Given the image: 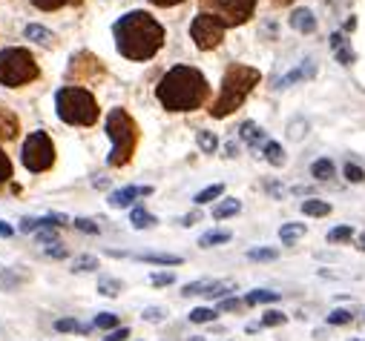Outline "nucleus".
Segmentation results:
<instances>
[{"mask_svg":"<svg viewBox=\"0 0 365 341\" xmlns=\"http://www.w3.org/2000/svg\"><path fill=\"white\" fill-rule=\"evenodd\" d=\"M115 46L130 60H150L164 43V26L150 12H130L115 26Z\"/></svg>","mask_w":365,"mask_h":341,"instance_id":"1","label":"nucleus"},{"mask_svg":"<svg viewBox=\"0 0 365 341\" xmlns=\"http://www.w3.org/2000/svg\"><path fill=\"white\" fill-rule=\"evenodd\" d=\"M210 95L207 78L193 67H173L156 86V98L170 112H190L199 109Z\"/></svg>","mask_w":365,"mask_h":341,"instance_id":"2","label":"nucleus"},{"mask_svg":"<svg viewBox=\"0 0 365 341\" xmlns=\"http://www.w3.org/2000/svg\"><path fill=\"white\" fill-rule=\"evenodd\" d=\"M259 69L253 67H241V64H233L227 67L225 78H222V92L216 104L210 106V115L213 118H227L230 112H236L241 104H245V98L251 95V89L259 83Z\"/></svg>","mask_w":365,"mask_h":341,"instance_id":"3","label":"nucleus"},{"mask_svg":"<svg viewBox=\"0 0 365 341\" xmlns=\"http://www.w3.org/2000/svg\"><path fill=\"white\" fill-rule=\"evenodd\" d=\"M55 109L58 118L72 127H93L98 120V104L93 98V92H86L81 86H64L55 95Z\"/></svg>","mask_w":365,"mask_h":341,"instance_id":"4","label":"nucleus"},{"mask_svg":"<svg viewBox=\"0 0 365 341\" xmlns=\"http://www.w3.org/2000/svg\"><path fill=\"white\" fill-rule=\"evenodd\" d=\"M107 135L112 141V152H109V167H124L130 164L135 144H138V127L130 112L124 109H112L107 118Z\"/></svg>","mask_w":365,"mask_h":341,"instance_id":"5","label":"nucleus"},{"mask_svg":"<svg viewBox=\"0 0 365 341\" xmlns=\"http://www.w3.org/2000/svg\"><path fill=\"white\" fill-rule=\"evenodd\" d=\"M35 78H38V64H35V57L29 55V49L12 46V49L0 52V83L4 86L18 89Z\"/></svg>","mask_w":365,"mask_h":341,"instance_id":"6","label":"nucleus"},{"mask_svg":"<svg viewBox=\"0 0 365 341\" xmlns=\"http://www.w3.org/2000/svg\"><path fill=\"white\" fill-rule=\"evenodd\" d=\"M199 4L204 15L219 18L225 26L245 23L256 9V0H199Z\"/></svg>","mask_w":365,"mask_h":341,"instance_id":"7","label":"nucleus"},{"mask_svg":"<svg viewBox=\"0 0 365 341\" xmlns=\"http://www.w3.org/2000/svg\"><path fill=\"white\" fill-rule=\"evenodd\" d=\"M55 164V146L46 132H32L23 141V167L29 172H46Z\"/></svg>","mask_w":365,"mask_h":341,"instance_id":"8","label":"nucleus"},{"mask_svg":"<svg viewBox=\"0 0 365 341\" xmlns=\"http://www.w3.org/2000/svg\"><path fill=\"white\" fill-rule=\"evenodd\" d=\"M225 23L219 20V18H213V15H199V18H193V23H190V35H193V41H196V46L199 49H216L219 43H222V38H225Z\"/></svg>","mask_w":365,"mask_h":341,"instance_id":"9","label":"nucleus"},{"mask_svg":"<svg viewBox=\"0 0 365 341\" xmlns=\"http://www.w3.org/2000/svg\"><path fill=\"white\" fill-rule=\"evenodd\" d=\"M69 75L75 81H84V78H101L104 75V67H101V60L95 55H89V52H81L72 57V67H69Z\"/></svg>","mask_w":365,"mask_h":341,"instance_id":"10","label":"nucleus"},{"mask_svg":"<svg viewBox=\"0 0 365 341\" xmlns=\"http://www.w3.org/2000/svg\"><path fill=\"white\" fill-rule=\"evenodd\" d=\"M233 290L230 281H210V278H204V281H193V284H185L181 287V295H207V298H222Z\"/></svg>","mask_w":365,"mask_h":341,"instance_id":"11","label":"nucleus"},{"mask_svg":"<svg viewBox=\"0 0 365 341\" xmlns=\"http://www.w3.org/2000/svg\"><path fill=\"white\" fill-rule=\"evenodd\" d=\"M153 193V187H124V190H115L112 195H109V207H130L135 198H141V195H150Z\"/></svg>","mask_w":365,"mask_h":341,"instance_id":"12","label":"nucleus"},{"mask_svg":"<svg viewBox=\"0 0 365 341\" xmlns=\"http://www.w3.org/2000/svg\"><path fill=\"white\" fill-rule=\"evenodd\" d=\"M291 26L302 35H311V32H317V18H314L311 9H296L291 15Z\"/></svg>","mask_w":365,"mask_h":341,"instance_id":"13","label":"nucleus"},{"mask_svg":"<svg viewBox=\"0 0 365 341\" xmlns=\"http://www.w3.org/2000/svg\"><path fill=\"white\" fill-rule=\"evenodd\" d=\"M331 46H333V52H337V60L340 64H345V67H351L354 60H357V55H354V49L345 43V38L337 32V35H331Z\"/></svg>","mask_w":365,"mask_h":341,"instance_id":"14","label":"nucleus"},{"mask_svg":"<svg viewBox=\"0 0 365 341\" xmlns=\"http://www.w3.org/2000/svg\"><path fill=\"white\" fill-rule=\"evenodd\" d=\"M314 72H317V67L311 64V60H305L302 67H296L293 72H288L282 81H279V89L282 86H291V83H296V81H305V78H314Z\"/></svg>","mask_w":365,"mask_h":341,"instance_id":"15","label":"nucleus"},{"mask_svg":"<svg viewBox=\"0 0 365 341\" xmlns=\"http://www.w3.org/2000/svg\"><path fill=\"white\" fill-rule=\"evenodd\" d=\"M18 135V118L9 109H0V141H9Z\"/></svg>","mask_w":365,"mask_h":341,"instance_id":"16","label":"nucleus"},{"mask_svg":"<svg viewBox=\"0 0 365 341\" xmlns=\"http://www.w3.org/2000/svg\"><path fill=\"white\" fill-rule=\"evenodd\" d=\"M23 35H26V41H35V43H41V46H49V43L55 41V35L49 32V29H44V26H38V23H29Z\"/></svg>","mask_w":365,"mask_h":341,"instance_id":"17","label":"nucleus"},{"mask_svg":"<svg viewBox=\"0 0 365 341\" xmlns=\"http://www.w3.org/2000/svg\"><path fill=\"white\" fill-rule=\"evenodd\" d=\"M239 212H241V201H236V198H225L222 204L213 207V218L222 221V218H230V215H239Z\"/></svg>","mask_w":365,"mask_h":341,"instance_id":"18","label":"nucleus"},{"mask_svg":"<svg viewBox=\"0 0 365 341\" xmlns=\"http://www.w3.org/2000/svg\"><path fill=\"white\" fill-rule=\"evenodd\" d=\"M302 212L311 215V218H322V215H331V204L319 201V198H308V201H302Z\"/></svg>","mask_w":365,"mask_h":341,"instance_id":"19","label":"nucleus"},{"mask_svg":"<svg viewBox=\"0 0 365 341\" xmlns=\"http://www.w3.org/2000/svg\"><path fill=\"white\" fill-rule=\"evenodd\" d=\"M241 138H245L251 146H259V144H267L265 141V132L256 127V123L253 120H245V123H241Z\"/></svg>","mask_w":365,"mask_h":341,"instance_id":"20","label":"nucleus"},{"mask_svg":"<svg viewBox=\"0 0 365 341\" xmlns=\"http://www.w3.org/2000/svg\"><path fill=\"white\" fill-rule=\"evenodd\" d=\"M159 221H156V215L153 212H147L144 207H135L133 209V227L135 230H150V227H156Z\"/></svg>","mask_w":365,"mask_h":341,"instance_id":"21","label":"nucleus"},{"mask_svg":"<svg viewBox=\"0 0 365 341\" xmlns=\"http://www.w3.org/2000/svg\"><path fill=\"white\" fill-rule=\"evenodd\" d=\"M20 284H23V278H20L15 270H9V267H0V290L12 293V290H18Z\"/></svg>","mask_w":365,"mask_h":341,"instance_id":"22","label":"nucleus"},{"mask_svg":"<svg viewBox=\"0 0 365 341\" xmlns=\"http://www.w3.org/2000/svg\"><path fill=\"white\" fill-rule=\"evenodd\" d=\"M262 152H265V158H267L273 167H282V164H285V149H282L277 141H267Z\"/></svg>","mask_w":365,"mask_h":341,"instance_id":"23","label":"nucleus"},{"mask_svg":"<svg viewBox=\"0 0 365 341\" xmlns=\"http://www.w3.org/2000/svg\"><path fill=\"white\" fill-rule=\"evenodd\" d=\"M138 258L147 261V264H161V267H178V264H181L178 256H164V253H144V256H138Z\"/></svg>","mask_w":365,"mask_h":341,"instance_id":"24","label":"nucleus"},{"mask_svg":"<svg viewBox=\"0 0 365 341\" xmlns=\"http://www.w3.org/2000/svg\"><path fill=\"white\" fill-rule=\"evenodd\" d=\"M302 235H305V224H282V230H279L282 244H293V241H299Z\"/></svg>","mask_w":365,"mask_h":341,"instance_id":"25","label":"nucleus"},{"mask_svg":"<svg viewBox=\"0 0 365 341\" xmlns=\"http://www.w3.org/2000/svg\"><path fill=\"white\" fill-rule=\"evenodd\" d=\"M230 241V232H222V230H210V232H204L201 238H199V246H216V244H227Z\"/></svg>","mask_w":365,"mask_h":341,"instance_id":"26","label":"nucleus"},{"mask_svg":"<svg viewBox=\"0 0 365 341\" xmlns=\"http://www.w3.org/2000/svg\"><path fill=\"white\" fill-rule=\"evenodd\" d=\"M270 301H279V293H270V290H253L245 295V304L253 307V304H270Z\"/></svg>","mask_w":365,"mask_h":341,"instance_id":"27","label":"nucleus"},{"mask_svg":"<svg viewBox=\"0 0 365 341\" xmlns=\"http://www.w3.org/2000/svg\"><path fill=\"white\" fill-rule=\"evenodd\" d=\"M121 290H124V284L115 281V278H98V293L101 295L115 298V295H121Z\"/></svg>","mask_w":365,"mask_h":341,"instance_id":"28","label":"nucleus"},{"mask_svg":"<svg viewBox=\"0 0 365 341\" xmlns=\"http://www.w3.org/2000/svg\"><path fill=\"white\" fill-rule=\"evenodd\" d=\"M311 175H314L317 181H331V178H333V164H331L328 158H319V161H314Z\"/></svg>","mask_w":365,"mask_h":341,"instance_id":"29","label":"nucleus"},{"mask_svg":"<svg viewBox=\"0 0 365 341\" xmlns=\"http://www.w3.org/2000/svg\"><path fill=\"white\" fill-rule=\"evenodd\" d=\"M196 141H199V149L201 152H207V155H213V152H216L219 149V138L216 135H213V132H196Z\"/></svg>","mask_w":365,"mask_h":341,"instance_id":"30","label":"nucleus"},{"mask_svg":"<svg viewBox=\"0 0 365 341\" xmlns=\"http://www.w3.org/2000/svg\"><path fill=\"white\" fill-rule=\"evenodd\" d=\"M55 330H58V333H89V327L81 324L78 319H58V321H55Z\"/></svg>","mask_w":365,"mask_h":341,"instance_id":"31","label":"nucleus"},{"mask_svg":"<svg viewBox=\"0 0 365 341\" xmlns=\"http://www.w3.org/2000/svg\"><path fill=\"white\" fill-rule=\"evenodd\" d=\"M222 193H225V187H222V183H210V187H207V190H201V193H199V195H196L193 201H196V204L201 207V204H210V201H216V198H219Z\"/></svg>","mask_w":365,"mask_h":341,"instance_id":"32","label":"nucleus"},{"mask_svg":"<svg viewBox=\"0 0 365 341\" xmlns=\"http://www.w3.org/2000/svg\"><path fill=\"white\" fill-rule=\"evenodd\" d=\"M251 261H277L279 258V250H273V246H256V250L248 253Z\"/></svg>","mask_w":365,"mask_h":341,"instance_id":"33","label":"nucleus"},{"mask_svg":"<svg viewBox=\"0 0 365 341\" xmlns=\"http://www.w3.org/2000/svg\"><path fill=\"white\" fill-rule=\"evenodd\" d=\"M216 316H219V313H216L213 307H196L193 313H190V321H193V324H207V321H213Z\"/></svg>","mask_w":365,"mask_h":341,"instance_id":"34","label":"nucleus"},{"mask_svg":"<svg viewBox=\"0 0 365 341\" xmlns=\"http://www.w3.org/2000/svg\"><path fill=\"white\" fill-rule=\"evenodd\" d=\"M141 319H144V321H150V324H159V321H164V319H167V309H164V307H144Z\"/></svg>","mask_w":365,"mask_h":341,"instance_id":"35","label":"nucleus"},{"mask_svg":"<svg viewBox=\"0 0 365 341\" xmlns=\"http://www.w3.org/2000/svg\"><path fill=\"white\" fill-rule=\"evenodd\" d=\"M72 270H75V272H93V270H98V258H93V256H81V258L72 261Z\"/></svg>","mask_w":365,"mask_h":341,"instance_id":"36","label":"nucleus"},{"mask_svg":"<svg viewBox=\"0 0 365 341\" xmlns=\"http://www.w3.org/2000/svg\"><path fill=\"white\" fill-rule=\"evenodd\" d=\"M285 321H288V316L279 313V309H267V313L262 316V327H279V324H285Z\"/></svg>","mask_w":365,"mask_h":341,"instance_id":"37","label":"nucleus"},{"mask_svg":"<svg viewBox=\"0 0 365 341\" xmlns=\"http://www.w3.org/2000/svg\"><path fill=\"white\" fill-rule=\"evenodd\" d=\"M351 238H354V230H351V227H333V230L328 232V241H331V244L351 241Z\"/></svg>","mask_w":365,"mask_h":341,"instance_id":"38","label":"nucleus"},{"mask_svg":"<svg viewBox=\"0 0 365 341\" xmlns=\"http://www.w3.org/2000/svg\"><path fill=\"white\" fill-rule=\"evenodd\" d=\"M93 324H95L98 330H112V327L118 324V316H115V313H98Z\"/></svg>","mask_w":365,"mask_h":341,"instance_id":"39","label":"nucleus"},{"mask_svg":"<svg viewBox=\"0 0 365 341\" xmlns=\"http://www.w3.org/2000/svg\"><path fill=\"white\" fill-rule=\"evenodd\" d=\"M72 227H75L78 232H86V235H98V224L89 221V218H75Z\"/></svg>","mask_w":365,"mask_h":341,"instance_id":"40","label":"nucleus"},{"mask_svg":"<svg viewBox=\"0 0 365 341\" xmlns=\"http://www.w3.org/2000/svg\"><path fill=\"white\" fill-rule=\"evenodd\" d=\"M12 178V161H9V155L0 149V183H6Z\"/></svg>","mask_w":365,"mask_h":341,"instance_id":"41","label":"nucleus"},{"mask_svg":"<svg viewBox=\"0 0 365 341\" xmlns=\"http://www.w3.org/2000/svg\"><path fill=\"white\" fill-rule=\"evenodd\" d=\"M345 178L351 181V183H362L365 181V172H362V167H357V164H345Z\"/></svg>","mask_w":365,"mask_h":341,"instance_id":"42","label":"nucleus"},{"mask_svg":"<svg viewBox=\"0 0 365 341\" xmlns=\"http://www.w3.org/2000/svg\"><path fill=\"white\" fill-rule=\"evenodd\" d=\"M351 319L354 316L348 313V309H333V313L328 316V324H337L340 327V324H351Z\"/></svg>","mask_w":365,"mask_h":341,"instance_id":"43","label":"nucleus"},{"mask_svg":"<svg viewBox=\"0 0 365 341\" xmlns=\"http://www.w3.org/2000/svg\"><path fill=\"white\" fill-rule=\"evenodd\" d=\"M32 4H35L38 9H44V12H52V9H60V6H67L69 0H32Z\"/></svg>","mask_w":365,"mask_h":341,"instance_id":"44","label":"nucleus"},{"mask_svg":"<svg viewBox=\"0 0 365 341\" xmlns=\"http://www.w3.org/2000/svg\"><path fill=\"white\" fill-rule=\"evenodd\" d=\"M156 287H170L173 281H175V275L173 272H153V278H150Z\"/></svg>","mask_w":365,"mask_h":341,"instance_id":"45","label":"nucleus"},{"mask_svg":"<svg viewBox=\"0 0 365 341\" xmlns=\"http://www.w3.org/2000/svg\"><path fill=\"white\" fill-rule=\"evenodd\" d=\"M46 256H55V258H67L69 253L64 250V244H60V241H55V244H49V246H46Z\"/></svg>","mask_w":365,"mask_h":341,"instance_id":"46","label":"nucleus"},{"mask_svg":"<svg viewBox=\"0 0 365 341\" xmlns=\"http://www.w3.org/2000/svg\"><path fill=\"white\" fill-rule=\"evenodd\" d=\"M124 338H130V327H121V330H109V335H107L104 341H124Z\"/></svg>","mask_w":365,"mask_h":341,"instance_id":"47","label":"nucleus"},{"mask_svg":"<svg viewBox=\"0 0 365 341\" xmlns=\"http://www.w3.org/2000/svg\"><path fill=\"white\" fill-rule=\"evenodd\" d=\"M245 307V301H239V298H225L222 304H219V309H227V313H233V309H241Z\"/></svg>","mask_w":365,"mask_h":341,"instance_id":"48","label":"nucleus"},{"mask_svg":"<svg viewBox=\"0 0 365 341\" xmlns=\"http://www.w3.org/2000/svg\"><path fill=\"white\" fill-rule=\"evenodd\" d=\"M38 230H41L38 218H23L20 221V232H38Z\"/></svg>","mask_w":365,"mask_h":341,"instance_id":"49","label":"nucleus"},{"mask_svg":"<svg viewBox=\"0 0 365 341\" xmlns=\"http://www.w3.org/2000/svg\"><path fill=\"white\" fill-rule=\"evenodd\" d=\"M38 241L49 246V244H55V241H58V235H55V230H38Z\"/></svg>","mask_w":365,"mask_h":341,"instance_id":"50","label":"nucleus"},{"mask_svg":"<svg viewBox=\"0 0 365 341\" xmlns=\"http://www.w3.org/2000/svg\"><path fill=\"white\" fill-rule=\"evenodd\" d=\"M302 130H308V123H291V132H288V135L299 141V138H302Z\"/></svg>","mask_w":365,"mask_h":341,"instance_id":"51","label":"nucleus"},{"mask_svg":"<svg viewBox=\"0 0 365 341\" xmlns=\"http://www.w3.org/2000/svg\"><path fill=\"white\" fill-rule=\"evenodd\" d=\"M196 221H199V212H190V215H185V218H181L178 224H181V227H193Z\"/></svg>","mask_w":365,"mask_h":341,"instance_id":"52","label":"nucleus"},{"mask_svg":"<svg viewBox=\"0 0 365 341\" xmlns=\"http://www.w3.org/2000/svg\"><path fill=\"white\" fill-rule=\"evenodd\" d=\"M153 6H178V4H185V0H150Z\"/></svg>","mask_w":365,"mask_h":341,"instance_id":"53","label":"nucleus"},{"mask_svg":"<svg viewBox=\"0 0 365 341\" xmlns=\"http://www.w3.org/2000/svg\"><path fill=\"white\" fill-rule=\"evenodd\" d=\"M12 232H15V230H12V227H9L6 221H0V238H9Z\"/></svg>","mask_w":365,"mask_h":341,"instance_id":"54","label":"nucleus"},{"mask_svg":"<svg viewBox=\"0 0 365 341\" xmlns=\"http://www.w3.org/2000/svg\"><path fill=\"white\" fill-rule=\"evenodd\" d=\"M270 4H277V6H288V4H293V0H270Z\"/></svg>","mask_w":365,"mask_h":341,"instance_id":"55","label":"nucleus"},{"mask_svg":"<svg viewBox=\"0 0 365 341\" xmlns=\"http://www.w3.org/2000/svg\"><path fill=\"white\" fill-rule=\"evenodd\" d=\"M187 341H207V338H204V335H190Z\"/></svg>","mask_w":365,"mask_h":341,"instance_id":"56","label":"nucleus"},{"mask_svg":"<svg viewBox=\"0 0 365 341\" xmlns=\"http://www.w3.org/2000/svg\"><path fill=\"white\" fill-rule=\"evenodd\" d=\"M359 250H365V232L359 235Z\"/></svg>","mask_w":365,"mask_h":341,"instance_id":"57","label":"nucleus"}]
</instances>
